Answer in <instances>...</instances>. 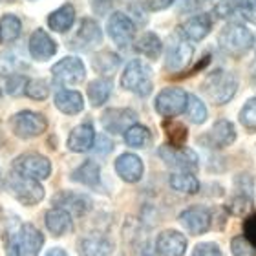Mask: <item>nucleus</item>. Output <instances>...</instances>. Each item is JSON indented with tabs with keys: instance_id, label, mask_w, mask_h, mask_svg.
Masks as SVG:
<instances>
[{
	"instance_id": "obj_1",
	"label": "nucleus",
	"mask_w": 256,
	"mask_h": 256,
	"mask_svg": "<svg viewBox=\"0 0 256 256\" xmlns=\"http://www.w3.org/2000/svg\"><path fill=\"white\" fill-rule=\"evenodd\" d=\"M238 88V80L230 72L225 70H216L203 80L202 90L207 96V99L212 104H225L229 102L236 94Z\"/></svg>"
},
{
	"instance_id": "obj_2",
	"label": "nucleus",
	"mask_w": 256,
	"mask_h": 256,
	"mask_svg": "<svg viewBox=\"0 0 256 256\" xmlns=\"http://www.w3.org/2000/svg\"><path fill=\"white\" fill-rule=\"evenodd\" d=\"M121 86L141 97L148 96L152 92V70L143 60H130L121 77Z\"/></svg>"
},
{
	"instance_id": "obj_3",
	"label": "nucleus",
	"mask_w": 256,
	"mask_h": 256,
	"mask_svg": "<svg viewBox=\"0 0 256 256\" xmlns=\"http://www.w3.org/2000/svg\"><path fill=\"white\" fill-rule=\"evenodd\" d=\"M220 46L230 55H242L254 46V35L244 24H227L220 33Z\"/></svg>"
},
{
	"instance_id": "obj_4",
	"label": "nucleus",
	"mask_w": 256,
	"mask_h": 256,
	"mask_svg": "<svg viewBox=\"0 0 256 256\" xmlns=\"http://www.w3.org/2000/svg\"><path fill=\"white\" fill-rule=\"evenodd\" d=\"M10 190L11 194L16 198V202L26 205V207H33L44 200V187L37 180H30L20 174L10 178Z\"/></svg>"
},
{
	"instance_id": "obj_5",
	"label": "nucleus",
	"mask_w": 256,
	"mask_h": 256,
	"mask_svg": "<svg viewBox=\"0 0 256 256\" xmlns=\"http://www.w3.org/2000/svg\"><path fill=\"white\" fill-rule=\"evenodd\" d=\"M46 126H48L46 118L37 112H30V110L18 112L11 118V130H13L15 136H18L22 139L37 138V136L44 134Z\"/></svg>"
},
{
	"instance_id": "obj_6",
	"label": "nucleus",
	"mask_w": 256,
	"mask_h": 256,
	"mask_svg": "<svg viewBox=\"0 0 256 256\" xmlns=\"http://www.w3.org/2000/svg\"><path fill=\"white\" fill-rule=\"evenodd\" d=\"M15 174H20L30 180H46L52 174V163L48 158L40 154H24L16 158L13 163Z\"/></svg>"
},
{
	"instance_id": "obj_7",
	"label": "nucleus",
	"mask_w": 256,
	"mask_h": 256,
	"mask_svg": "<svg viewBox=\"0 0 256 256\" xmlns=\"http://www.w3.org/2000/svg\"><path fill=\"white\" fill-rule=\"evenodd\" d=\"M188 96L187 92L182 88H165L160 92V96L156 97V110L165 116V118H174L178 114H182L187 110Z\"/></svg>"
},
{
	"instance_id": "obj_8",
	"label": "nucleus",
	"mask_w": 256,
	"mask_h": 256,
	"mask_svg": "<svg viewBox=\"0 0 256 256\" xmlns=\"http://www.w3.org/2000/svg\"><path fill=\"white\" fill-rule=\"evenodd\" d=\"M192 54H194V50L190 46V40H187L182 33H178V35L170 37L168 46H166V59H165L166 68L170 70V72L183 70L190 62Z\"/></svg>"
},
{
	"instance_id": "obj_9",
	"label": "nucleus",
	"mask_w": 256,
	"mask_h": 256,
	"mask_svg": "<svg viewBox=\"0 0 256 256\" xmlns=\"http://www.w3.org/2000/svg\"><path fill=\"white\" fill-rule=\"evenodd\" d=\"M160 158L172 168H180L182 172H188L198 166V156L194 150L174 146V144H163L160 148Z\"/></svg>"
},
{
	"instance_id": "obj_10",
	"label": "nucleus",
	"mask_w": 256,
	"mask_h": 256,
	"mask_svg": "<svg viewBox=\"0 0 256 256\" xmlns=\"http://www.w3.org/2000/svg\"><path fill=\"white\" fill-rule=\"evenodd\" d=\"M55 80L62 84H79L80 80H84L86 70L84 64L79 57H64L52 68Z\"/></svg>"
},
{
	"instance_id": "obj_11",
	"label": "nucleus",
	"mask_w": 256,
	"mask_h": 256,
	"mask_svg": "<svg viewBox=\"0 0 256 256\" xmlns=\"http://www.w3.org/2000/svg\"><path fill=\"white\" fill-rule=\"evenodd\" d=\"M180 224L194 236L207 232L210 227V210L203 205H192L180 214Z\"/></svg>"
},
{
	"instance_id": "obj_12",
	"label": "nucleus",
	"mask_w": 256,
	"mask_h": 256,
	"mask_svg": "<svg viewBox=\"0 0 256 256\" xmlns=\"http://www.w3.org/2000/svg\"><path fill=\"white\" fill-rule=\"evenodd\" d=\"M134 33H136V26L124 13H114L108 18V35L121 48H126L132 42Z\"/></svg>"
},
{
	"instance_id": "obj_13",
	"label": "nucleus",
	"mask_w": 256,
	"mask_h": 256,
	"mask_svg": "<svg viewBox=\"0 0 256 256\" xmlns=\"http://www.w3.org/2000/svg\"><path fill=\"white\" fill-rule=\"evenodd\" d=\"M156 249L160 256H183L187 251V238L180 230L166 229L158 236Z\"/></svg>"
},
{
	"instance_id": "obj_14",
	"label": "nucleus",
	"mask_w": 256,
	"mask_h": 256,
	"mask_svg": "<svg viewBox=\"0 0 256 256\" xmlns=\"http://www.w3.org/2000/svg\"><path fill=\"white\" fill-rule=\"evenodd\" d=\"M136 121H138V116L130 108H112L102 114V124L112 134L126 132L128 128L134 126Z\"/></svg>"
},
{
	"instance_id": "obj_15",
	"label": "nucleus",
	"mask_w": 256,
	"mask_h": 256,
	"mask_svg": "<svg viewBox=\"0 0 256 256\" xmlns=\"http://www.w3.org/2000/svg\"><path fill=\"white\" fill-rule=\"evenodd\" d=\"M28 50H30V55L35 60H48L57 54V44L44 30H37L30 37Z\"/></svg>"
},
{
	"instance_id": "obj_16",
	"label": "nucleus",
	"mask_w": 256,
	"mask_h": 256,
	"mask_svg": "<svg viewBox=\"0 0 256 256\" xmlns=\"http://www.w3.org/2000/svg\"><path fill=\"white\" fill-rule=\"evenodd\" d=\"M16 242H18V251L22 256H37L44 246V236L37 227L26 224L20 227Z\"/></svg>"
},
{
	"instance_id": "obj_17",
	"label": "nucleus",
	"mask_w": 256,
	"mask_h": 256,
	"mask_svg": "<svg viewBox=\"0 0 256 256\" xmlns=\"http://www.w3.org/2000/svg\"><path fill=\"white\" fill-rule=\"evenodd\" d=\"M55 203L59 205V208H62V210H66L70 214H75V216H84L92 207V202L88 200V196L72 190L59 192L55 196Z\"/></svg>"
},
{
	"instance_id": "obj_18",
	"label": "nucleus",
	"mask_w": 256,
	"mask_h": 256,
	"mask_svg": "<svg viewBox=\"0 0 256 256\" xmlns=\"http://www.w3.org/2000/svg\"><path fill=\"white\" fill-rule=\"evenodd\" d=\"M116 172L126 183H138L143 176V161L136 154H121L116 160Z\"/></svg>"
},
{
	"instance_id": "obj_19",
	"label": "nucleus",
	"mask_w": 256,
	"mask_h": 256,
	"mask_svg": "<svg viewBox=\"0 0 256 256\" xmlns=\"http://www.w3.org/2000/svg\"><path fill=\"white\" fill-rule=\"evenodd\" d=\"M96 143V130L90 123H82L70 132L68 148L74 152H86Z\"/></svg>"
},
{
	"instance_id": "obj_20",
	"label": "nucleus",
	"mask_w": 256,
	"mask_h": 256,
	"mask_svg": "<svg viewBox=\"0 0 256 256\" xmlns=\"http://www.w3.org/2000/svg\"><path fill=\"white\" fill-rule=\"evenodd\" d=\"M205 138H207V143L210 144V146L224 148V146H229V144L234 143L236 130L230 121H227V119H220L218 123L210 128V132H208Z\"/></svg>"
},
{
	"instance_id": "obj_21",
	"label": "nucleus",
	"mask_w": 256,
	"mask_h": 256,
	"mask_svg": "<svg viewBox=\"0 0 256 256\" xmlns=\"http://www.w3.org/2000/svg\"><path fill=\"white\" fill-rule=\"evenodd\" d=\"M112 242L102 234H88L79 244L80 256H110Z\"/></svg>"
},
{
	"instance_id": "obj_22",
	"label": "nucleus",
	"mask_w": 256,
	"mask_h": 256,
	"mask_svg": "<svg viewBox=\"0 0 256 256\" xmlns=\"http://www.w3.org/2000/svg\"><path fill=\"white\" fill-rule=\"evenodd\" d=\"M210 28H212V22H210V16L208 15H196L188 18L182 28H180V33H182L183 37L187 38V40H202L208 35L210 32Z\"/></svg>"
},
{
	"instance_id": "obj_23",
	"label": "nucleus",
	"mask_w": 256,
	"mask_h": 256,
	"mask_svg": "<svg viewBox=\"0 0 256 256\" xmlns=\"http://www.w3.org/2000/svg\"><path fill=\"white\" fill-rule=\"evenodd\" d=\"M46 227L54 236H64L68 234L74 227L72 214L62 210V208H52L46 212Z\"/></svg>"
},
{
	"instance_id": "obj_24",
	"label": "nucleus",
	"mask_w": 256,
	"mask_h": 256,
	"mask_svg": "<svg viewBox=\"0 0 256 256\" xmlns=\"http://www.w3.org/2000/svg\"><path fill=\"white\" fill-rule=\"evenodd\" d=\"M55 106L66 116H75L84 108V99L75 90H59L55 94Z\"/></svg>"
},
{
	"instance_id": "obj_25",
	"label": "nucleus",
	"mask_w": 256,
	"mask_h": 256,
	"mask_svg": "<svg viewBox=\"0 0 256 256\" xmlns=\"http://www.w3.org/2000/svg\"><path fill=\"white\" fill-rule=\"evenodd\" d=\"M75 20V10L72 4H64L60 6L59 10H55L52 15L48 16V26L54 30V32L64 33L68 32L70 28L74 26Z\"/></svg>"
},
{
	"instance_id": "obj_26",
	"label": "nucleus",
	"mask_w": 256,
	"mask_h": 256,
	"mask_svg": "<svg viewBox=\"0 0 256 256\" xmlns=\"http://www.w3.org/2000/svg\"><path fill=\"white\" fill-rule=\"evenodd\" d=\"M72 180L88 187H97L101 183V168L96 161H84L77 170L72 172Z\"/></svg>"
},
{
	"instance_id": "obj_27",
	"label": "nucleus",
	"mask_w": 256,
	"mask_h": 256,
	"mask_svg": "<svg viewBox=\"0 0 256 256\" xmlns=\"http://www.w3.org/2000/svg\"><path fill=\"white\" fill-rule=\"evenodd\" d=\"M75 38H77L82 46H97V44H101V40H102L101 28L97 26L96 20H92V18H84V20L80 22V26H79V30H77Z\"/></svg>"
},
{
	"instance_id": "obj_28",
	"label": "nucleus",
	"mask_w": 256,
	"mask_h": 256,
	"mask_svg": "<svg viewBox=\"0 0 256 256\" xmlns=\"http://www.w3.org/2000/svg\"><path fill=\"white\" fill-rule=\"evenodd\" d=\"M112 94V82L108 79H97L92 80L88 84V99L94 106H101L108 101V97Z\"/></svg>"
},
{
	"instance_id": "obj_29",
	"label": "nucleus",
	"mask_w": 256,
	"mask_h": 256,
	"mask_svg": "<svg viewBox=\"0 0 256 256\" xmlns=\"http://www.w3.org/2000/svg\"><path fill=\"white\" fill-rule=\"evenodd\" d=\"M161 48H163L161 40L158 38L156 33H144L143 37L136 42V50L139 54H143L144 57H148L152 60H156L161 55Z\"/></svg>"
},
{
	"instance_id": "obj_30",
	"label": "nucleus",
	"mask_w": 256,
	"mask_h": 256,
	"mask_svg": "<svg viewBox=\"0 0 256 256\" xmlns=\"http://www.w3.org/2000/svg\"><path fill=\"white\" fill-rule=\"evenodd\" d=\"M170 187L178 192H185V194H196L200 190V182L192 176L190 172H176L170 176Z\"/></svg>"
},
{
	"instance_id": "obj_31",
	"label": "nucleus",
	"mask_w": 256,
	"mask_h": 256,
	"mask_svg": "<svg viewBox=\"0 0 256 256\" xmlns=\"http://www.w3.org/2000/svg\"><path fill=\"white\" fill-rule=\"evenodd\" d=\"M22 24L20 18L15 15H4L0 18V40L2 42H11L20 35Z\"/></svg>"
},
{
	"instance_id": "obj_32",
	"label": "nucleus",
	"mask_w": 256,
	"mask_h": 256,
	"mask_svg": "<svg viewBox=\"0 0 256 256\" xmlns=\"http://www.w3.org/2000/svg\"><path fill=\"white\" fill-rule=\"evenodd\" d=\"M150 139V130L143 124H134L124 132V143L128 146H134V148H139V146H144Z\"/></svg>"
},
{
	"instance_id": "obj_33",
	"label": "nucleus",
	"mask_w": 256,
	"mask_h": 256,
	"mask_svg": "<svg viewBox=\"0 0 256 256\" xmlns=\"http://www.w3.org/2000/svg\"><path fill=\"white\" fill-rule=\"evenodd\" d=\"M118 66H119V57L118 55L110 54V52H102V54L94 57V68L102 75L114 74Z\"/></svg>"
},
{
	"instance_id": "obj_34",
	"label": "nucleus",
	"mask_w": 256,
	"mask_h": 256,
	"mask_svg": "<svg viewBox=\"0 0 256 256\" xmlns=\"http://www.w3.org/2000/svg\"><path fill=\"white\" fill-rule=\"evenodd\" d=\"M187 116L192 123L202 124L205 119H207V108L202 102V99L196 96H188V102H187Z\"/></svg>"
},
{
	"instance_id": "obj_35",
	"label": "nucleus",
	"mask_w": 256,
	"mask_h": 256,
	"mask_svg": "<svg viewBox=\"0 0 256 256\" xmlns=\"http://www.w3.org/2000/svg\"><path fill=\"white\" fill-rule=\"evenodd\" d=\"M24 92H26L28 97H32V99H35V101H42V99H46V97H48L50 88H48V84H46L44 80L33 79V80H30V82H26V88H24Z\"/></svg>"
},
{
	"instance_id": "obj_36",
	"label": "nucleus",
	"mask_w": 256,
	"mask_h": 256,
	"mask_svg": "<svg viewBox=\"0 0 256 256\" xmlns=\"http://www.w3.org/2000/svg\"><path fill=\"white\" fill-rule=\"evenodd\" d=\"M240 123L249 130H256V97L244 104L240 112Z\"/></svg>"
},
{
	"instance_id": "obj_37",
	"label": "nucleus",
	"mask_w": 256,
	"mask_h": 256,
	"mask_svg": "<svg viewBox=\"0 0 256 256\" xmlns=\"http://www.w3.org/2000/svg\"><path fill=\"white\" fill-rule=\"evenodd\" d=\"M230 249H232L234 256H256V247L247 240L246 236H236L230 244Z\"/></svg>"
},
{
	"instance_id": "obj_38",
	"label": "nucleus",
	"mask_w": 256,
	"mask_h": 256,
	"mask_svg": "<svg viewBox=\"0 0 256 256\" xmlns=\"http://www.w3.org/2000/svg\"><path fill=\"white\" fill-rule=\"evenodd\" d=\"M165 132L172 139L174 146H180L187 139V128L180 123H165Z\"/></svg>"
},
{
	"instance_id": "obj_39",
	"label": "nucleus",
	"mask_w": 256,
	"mask_h": 256,
	"mask_svg": "<svg viewBox=\"0 0 256 256\" xmlns=\"http://www.w3.org/2000/svg\"><path fill=\"white\" fill-rule=\"evenodd\" d=\"M192 256H224L216 244H198L192 251Z\"/></svg>"
},
{
	"instance_id": "obj_40",
	"label": "nucleus",
	"mask_w": 256,
	"mask_h": 256,
	"mask_svg": "<svg viewBox=\"0 0 256 256\" xmlns=\"http://www.w3.org/2000/svg\"><path fill=\"white\" fill-rule=\"evenodd\" d=\"M240 11L249 22L256 24V0H240Z\"/></svg>"
},
{
	"instance_id": "obj_41",
	"label": "nucleus",
	"mask_w": 256,
	"mask_h": 256,
	"mask_svg": "<svg viewBox=\"0 0 256 256\" xmlns=\"http://www.w3.org/2000/svg\"><path fill=\"white\" fill-rule=\"evenodd\" d=\"M238 6H240V0H222L218 4V8H216V15H220V16L230 15Z\"/></svg>"
},
{
	"instance_id": "obj_42",
	"label": "nucleus",
	"mask_w": 256,
	"mask_h": 256,
	"mask_svg": "<svg viewBox=\"0 0 256 256\" xmlns=\"http://www.w3.org/2000/svg\"><path fill=\"white\" fill-rule=\"evenodd\" d=\"M246 238L256 247V216H251L246 222Z\"/></svg>"
},
{
	"instance_id": "obj_43",
	"label": "nucleus",
	"mask_w": 256,
	"mask_h": 256,
	"mask_svg": "<svg viewBox=\"0 0 256 256\" xmlns=\"http://www.w3.org/2000/svg\"><path fill=\"white\" fill-rule=\"evenodd\" d=\"M6 254L8 256H18L20 251H18V242L13 234L8 236V242H6Z\"/></svg>"
},
{
	"instance_id": "obj_44",
	"label": "nucleus",
	"mask_w": 256,
	"mask_h": 256,
	"mask_svg": "<svg viewBox=\"0 0 256 256\" xmlns=\"http://www.w3.org/2000/svg\"><path fill=\"white\" fill-rule=\"evenodd\" d=\"M172 2H174V0H146V6H148V10H152V11H160V10L168 8Z\"/></svg>"
},
{
	"instance_id": "obj_45",
	"label": "nucleus",
	"mask_w": 256,
	"mask_h": 256,
	"mask_svg": "<svg viewBox=\"0 0 256 256\" xmlns=\"http://www.w3.org/2000/svg\"><path fill=\"white\" fill-rule=\"evenodd\" d=\"M97 148H99V152L106 154V152H110V150H112V143H110L106 138H101V139H99V144H97Z\"/></svg>"
},
{
	"instance_id": "obj_46",
	"label": "nucleus",
	"mask_w": 256,
	"mask_h": 256,
	"mask_svg": "<svg viewBox=\"0 0 256 256\" xmlns=\"http://www.w3.org/2000/svg\"><path fill=\"white\" fill-rule=\"evenodd\" d=\"M44 256H70V254L64 249H60V247H54V249H50Z\"/></svg>"
}]
</instances>
